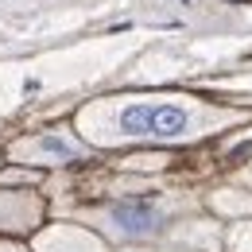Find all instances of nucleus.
I'll return each instance as SVG.
<instances>
[{"instance_id": "nucleus-11", "label": "nucleus", "mask_w": 252, "mask_h": 252, "mask_svg": "<svg viewBox=\"0 0 252 252\" xmlns=\"http://www.w3.org/2000/svg\"><path fill=\"white\" fill-rule=\"evenodd\" d=\"M128 252H144V249H128Z\"/></svg>"}, {"instance_id": "nucleus-10", "label": "nucleus", "mask_w": 252, "mask_h": 252, "mask_svg": "<svg viewBox=\"0 0 252 252\" xmlns=\"http://www.w3.org/2000/svg\"><path fill=\"white\" fill-rule=\"evenodd\" d=\"M241 179H245V183H252V167H249V171H241Z\"/></svg>"}, {"instance_id": "nucleus-6", "label": "nucleus", "mask_w": 252, "mask_h": 252, "mask_svg": "<svg viewBox=\"0 0 252 252\" xmlns=\"http://www.w3.org/2000/svg\"><path fill=\"white\" fill-rule=\"evenodd\" d=\"M214 206L221 214H252V198L241 190H218L214 194Z\"/></svg>"}, {"instance_id": "nucleus-8", "label": "nucleus", "mask_w": 252, "mask_h": 252, "mask_svg": "<svg viewBox=\"0 0 252 252\" xmlns=\"http://www.w3.org/2000/svg\"><path fill=\"white\" fill-rule=\"evenodd\" d=\"M0 183H39V175H32V171H4Z\"/></svg>"}, {"instance_id": "nucleus-9", "label": "nucleus", "mask_w": 252, "mask_h": 252, "mask_svg": "<svg viewBox=\"0 0 252 252\" xmlns=\"http://www.w3.org/2000/svg\"><path fill=\"white\" fill-rule=\"evenodd\" d=\"M0 252H24V249H16V245H0Z\"/></svg>"}, {"instance_id": "nucleus-2", "label": "nucleus", "mask_w": 252, "mask_h": 252, "mask_svg": "<svg viewBox=\"0 0 252 252\" xmlns=\"http://www.w3.org/2000/svg\"><path fill=\"white\" fill-rule=\"evenodd\" d=\"M97 229H105L113 241H148L159 237L167 225V206L152 202V198H136V202H113L105 210L90 214Z\"/></svg>"}, {"instance_id": "nucleus-1", "label": "nucleus", "mask_w": 252, "mask_h": 252, "mask_svg": "<svg viewBox=\"0 0 252 252\" xmlns=\"http://www.w3.org/2000/svg\"><path fill=\"white\" fill-rule=\"evenodd\" d=\"M229 121L233 113H221L187 97H117V101L90 105L78 117V128L101 148H117V144H152V140L187 144Z\"/></svg>"}, {"instance_id": "nucleus-3", "label": "nucleus", "mask_w": 252, "mask_h": 252, "mask_svg": "<svg viewBox=\"0 0 252 252\" xmlns=\"http://www.w3.org/2000/svg\"><path fill=\"white\" fill-rule=\"evenodd\" d=\"M8 156L16 163H43V167H63L74 159H86L90 148L82 140H74L70 132H39L32 140H20L8 148Z\"/></svg>"}, {"instance_id": "nucleus-4", "label": "nucleus", "mask_w": 252, "mask_h": 252, "mask_svg": "<svg viewBox=\"0 0 252 252\" xmlns=\"http://www.w3.org/2000/svg\"><path fill=\"white\" fill-rule=\"evenodd\" d=\"M43 221V202L35 194H16V190H0V229L12 233H28Z\"/></svg>"}, {"instance_id": "nucleus-7", "label": "nucleus", "mask_w": 252, "mask_h": 252, "mask_svg": "<svg viewBox=\"0 0 252 252\" xmlns=\"http://www.w3.org/2000/svg\"><path fill=\"white\" fill-rule=\"evenodd\" d=\"M229 252H252V221H237L229 229Z\"/></svg>"}, {"instance_id": "nucleus-5", "label": "nucleus", "mask_w": 252, "mask_h": 252, "mask_svg": "<svg viewBox=\"0 0 252 252\" xmlns=\"http://www.w3.org/2000/svg\"><path fill=\"white\" fill-rule=\"evenodd\" d=\"M35 252H109V249L78 225H51L47 233L35 237Z\"/></svg>"}]
</instances>
